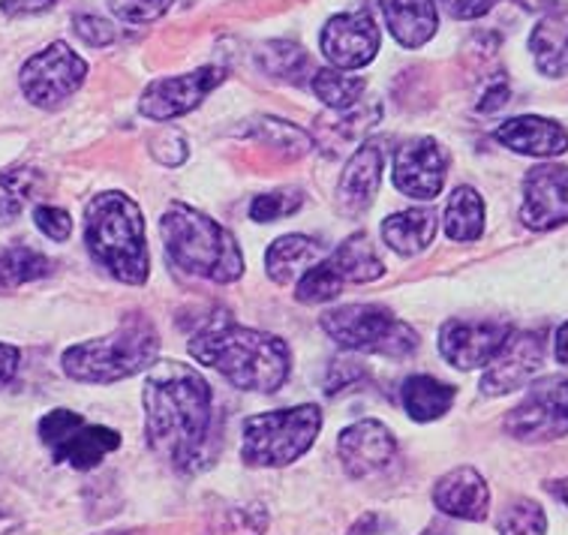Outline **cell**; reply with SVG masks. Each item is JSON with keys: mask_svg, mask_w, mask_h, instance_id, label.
<instances>
[{"mask_svg": "<svg viewBox=\"0 0 568 535\" xmlns=\"http://www.w3.org/2000/svg\"><path fill=\"white\" fill-rule=\"evenodd\" d=\"M383 33L371 12H341L328 19L320 33V49L325 61L337 70H362L379 54Z\"/></svg>", "mask_w": 568, "mask_h": 535, "instance_id": "obj_13", "label": "cell"}, {"mask_svg": "<svg viewBox=\"0 0 568 535\" xmlns=\"http://www.w3.org/2000/svg\"><path fill=\"white\" fill-rule=\"evenodd\" d=\"M422 535H455V533H452V526H445L443 521H434V524L427 526Z\"/></svg>", "mask_w": 568, "mask_h": 535, "instance_id": "obj_50", "label": "cell"}, {"mask_svg": "<svg viewBox=\"0 0 568 535\" xmlns=\"http://www.w3.org/2000/svg\"><path fill=\"white\" fill-rule=\"evenodd\" d=\"M73 31L79 33V40L93 46V49H103V46H112L114 42V28L100 16H75L73 19Z\"/></svg>", "mask_w": 568, "mask_h": 535, "instance_id": "obj_38", "label": "cell"}, {"mask_svg": "<svg viewBox=\"0 0 568 535\" xmlns=\"http://www.w3.org/2000/svg\"><path fill=\"white\" fill-rule=\"evenodd\" d=\"M494 139L508 151L527 157H559L568 151V130L550 118H538V114H520V118H508L506 124L496 127Z\"/></svg>", "mask_w": 568, "mask_h": 535, "instance_id": "obj_20", "label": "cell"}, {"mask_svg": "<svg viewBox=\"0 0 568 535\" xmlns=\"http://www.w3.org/2000/svg\"><path fill=\"white\" fill-rule=\"evenodd\" d=\"M175 0H109V10L126 24H151L172 10Z\"/></svg>", "mask_w": 568, "mask_h": 535, "instance_id": "obj_36", "label": "cell"}, {"mask_svg": "<svg viewBox=\"0 0 568 535\" xmlns=\"http://www.w3.org/2000/svg\"><path fill=\"white\" fill-rule=\"evenodd\" d=\"M84 79H88V61L67 42H52L49 49L28 58L19 72L21 93L28 97V103L45 112L61 109L70 97H75Z\"/></svg>", "mask_w": 568, "mask_h": 535, "instance_id": "obj_10", "label": "cell"}, {"mask_svg": "<svg viewBox=\"0 0 568 535\" xmlns=\"http://www.w3.org/2000/svg\"><path fill=\"white\" fill-rule=\"evenodd\" d=\"M397 454V440L383 422H364L349 424L337 440V457L349 478H371L383 473Z\"/></svg>", "mask_w": 568, "mask_h": 535, "instance_id": "obj_17", "label": "cell"}, {"mask_svg": "<svg viewBox=\"0 0 568 535\" xmlns=\"http://www.w3.org/2000/svg\"><path fill=\"white\" fill-rule=\"evenodd\" d=\"M301 205H304V196H301L298 190L262 193V196L253 199V205H250V216H253L256 223H277L280 216L295 214Z\"/></svg>", "mask_w": 568, "mask_h": 535, "instance_id": "obj_34", "label": "cell"}, {"mask_svg": "<svg viewBox=\"0 0 568 535\" xmlns=\"http://www.w3.org/2000/svg\"><path fill=\"white\" fill-rule=\"evenodd\" d=\"M58 0H3L0 7L7 16H33V12H42L54 7Z\"/></svg>", "mask_w": 568, "mask_h": 535, "instance_id": "obj_45", "label": "cell"}, {"mask_svg": "<svg viewBox=\"0 0 568 535\" xmlns=\"http://www.w3.org/2000/svg\"><path fill=\"white\" fill-rule=\"evenodd\" d=\"M325 259V248L307 235H283L265 253V271L277 286H290L307 268Z\"/></svg>", "mask_w": 568, "mask_h": 535, "instance_id": "obj_24", "label": "cell"}, {"mask_svg": "<svg viewBox=\"0 0 568 535\" xmlns=\"http://www.w3.org/2000/svg\"><path fill=\"white\" fill-rule=\"evenodd\" d=\"M385 172V154L376 142L362 144L355 154L349 157V163L343 165V175L337 181V211L343 216H362L367 208L379 196Z\"/></svg>", "mask_w": 568, "mask_h": 535, "instance_id": "obj_18", "label": "cell"}, {"mask_svg": "<svg viewBox=\"0 0 568 535\" xmlns=\"http://www.w3.org/2000/svg\"><path fill=\"white\" fill-rule=\"evenodd\" d=\"M42 445L52 452L54 464H67L84 473L100 466L112 452L121 448V433L105 424L84 422L73 410L45 412L40 422Z\"/></svg>", "mask_w": 568, "mask_h": 535, "instance_id": "obj_8", "label": "cell"}, {"mask_svg": "<svg viewBox=\"0 0 568 535\" xmlns=\"http://www.w3.org/2000/svg\"><path fill=\"white\" fill-rule=\"evenodd\" d=\"M186 350L199 364L214 367L241 392H280L292 371V352L286 340L268 331L235 325L229 316L207 320L202 329L193 331Z\"/></svg>", "mask_w": 568, "mask_h": 535, "instance_id": "obj_2", "label": "cell"}, {"mask_svg": "<svg viewBox=\"0 0 568 535\" xmlns=\"http://www.w3.org/2000/svg\"><path fill=\"white\" fill-rule=\"evenodd\" d=\"M84 244L118 283L142 286L151 274L145 214L126 193H100L84 208Z\"/></svg>", "mask_w": 568, "mask_h": 535, "instance_id": "obj_3", "label": "cell"}, {"mask_svg": "<svg viewBox=\"0 0 568 535\" xmlns=\"http://www.w3.org/2000/svg\"><path fill=\"white\" fill-rule=\"evenodd\" d=\"M448 178V154L430 135L409 139L394 154V186L418 202H434Z\"/></svg>", "mask_w": 568, "mask_h": 535, "instance_id": "obj_14", "label": "cell"}, {"mask_svg": "<svg viewBox=\"0 0 568 535\" xmlns=\"http://www.w3.org/2000/svg\"><path fill=\"white\" fill-rule=\"evenodd\" d=\"M436 3L457 21L478 19V16H485L494 7V0H436Z\"/></svg>", "mask_w": 568, "mask_h": 535, "instance_id": "obj_41", "label": "cell"}, {"mask_svg": "<svg viewBox=\"0 0 568 535\" xmlns=\"http://www.w3.org/2000/svg\"><path fill=\"white\" fill-rule=\"evenodd\" d=\"M520 223L532 232H550L568 223V165L538 163L524 178Z\"/></svg>", "mask_w": 568, "mask_h": 535, "instance_id": "obj_15", "label": "cell"}, {"mask_svg": "<svg viewBox=\"0 0 568 535\" xmlns=\"http://www.w3.org/2000/svg\"><path fill=\"white\" fill-rule=\"evenodd\" d=\"M160 235L169 259L193 277L226 286L244 274L239 241L217 220H211L196 208L172 202L160 216Z\"/></svg>", "mask_w": 568, "mask_h": 535, "instance_id": "obj_4", "label": "cell"}, {"mask_svg": "<svg viewBox=\"0 0 568 535\" xmlns=\"http://www.w3.org/2000/svg\"><path fill=\"white\" fill-rule=\"evenodd\" d=\"M16 202H19V199L0 196V223H3V220H10V216L19 211V205H16Z\"/></svg>", "mask_w": 568, "mask_h": 535, "instance_id": "obj_48", "label": "cell"}, {"mask_svg": "<svg viewBox=\"0 0 568 535\" xmlns=\"http://www.w3.org/2000/svg\"><path fill=\"white\" fill-rule=\"evenodd\" d=\"M362 364H355V361L349 359H341V361H334L328 367V382H325V392L334 397V394H343V392H349L352 385L355 382L362 380Z\"/></svg>", "mask_w": 568, "mask_h": 535, "instance_id": "obj_39", "label": "cell"}, {"mask_svg": "<svg viewBox=\"0 0 568 535\" xmlns=\"http://www.w3.org/2000/svg\"><path fill=\"white\" fill-rule=\"evenodd\" d=\"M148 448L178 470L193 475L214 457V392L196 367L160 361L142 388Z\"/></svg>", "mask_w": 568, "mask_h": 535, "instance_id": "obj_1", "label": "cell"}, {"mask_svg": "<svg viewBox=\"0 0 568 535\" xmlns=\"http://www.w3.org/2000/svg\"><path fill=\"white\" fill-rule=\"evenodd\" d=\"M404 410L406 415L413 418V422H436V418H443L445 412L455 406V385H448V382L436 380V376H427V373H418V376H409L404 382Z\"/></svg>", "mask_w": 568, "mask_h": 535, "instance_id": "obj_25", "label": "cell"}, {"mask_svg": "<svg viewBox=\"0 0 568 535\" xmlns=\"http://www.w3.org/2000/svg\"><path fill=\"white\" fill-rule=\"evenodd\" d=\"M160 359V334L148 316H130L112 334L84 340L63 352V373L88 385H112L151 371Z\"/></svg>", "mask_w": 568, "mask_h": 535, "instance_id": "obj_5", "label": "cell"}, {"mask_svg": "<svg viewBox=\"0 0 568 535\" xmlns=\"http://www.w3.org/2000/svg\"><path fill=\"white\" fill-rule=\"evenodd\" d=\"M265 524H268V517L256 505H250V508L232 505L214 521V535H262Z\"/></svg>", "mask_w": 568, "mask_h": 535, "instance_id": "obj_35", "label": "cell"}, {"mask_svg": "<svg viewBox=\"0 0 568 535\" xmlns=\"http://www.w3.org/2000/svg\"><path fill=\"white\" fill-rule=\"evenodd\" d=\"M499 535H548V515L532 499H515L496 521Z\"/></svg>", "mask_w": 568, "mask_h": 535, "instance_id": "obj_32", "label": "cell"}, {"mask_svg": "<svg viewBox=\"0 0 568 535\" xmlns=\"http://www.w3.org/2000/svg\"><path fill=\"white\" fill-rule=\"evenodd\" d=\"M0 186L7 190V196L12 199H28L37 186V172L33 169H12L0 175Z\"/></svg>", "mask_w": 568, "mask_h": 535, "instance_id": "obj_40", "label": "cell"}, {"mask_svg": "<svg viewBox=\"0 0 568 535\" xmlns=\"http://www.w3.org/2000/svg\"><path fill=\"white\" fill-rule=\"evenodd\" d=\"M443 226L445 235L457 244H469V241L481 238V232H485V199L478 196V190L457 186L448 196V205H445Z\"/></svg>", "mask_w": 568, "mask_h": 535, "instance_id": "obj_26", "label": "cell"}, {"mask_svg": "<svg viewBox=\"0 0 568 535\" xmlns=\"http://www.w3.org/2000/svg\"><path fill=\"white\" fill-rule=\"evenodd\" d=\"M256 139L258 142L271 144L277 148L286 157H304L307 151H313V139L301 127L286 124V121H277V118H262L256 127Z\"/></svg>", "mask_w": 568, "mask_h": 535, "instance_id": "obj_33", "label": "cell"}, {"mask_svg": "<svg viewBox=\"0 0 568 535\" xmlns=\"http://www.w3.org/2000/svg\"><path fill=\"white\" fill-rule=\"evenodd\" d=\"M223 79H226V72L220 67H202V70L184 72V75L156 79L142 93L139 112L151 121H172V118L190 114L205 103L207 93L223 84Z\"/></svg>", "mask_w": 568, "mask_h": 535, "instance_id": "obj_11", "label": "cell"}, {"mask_svg": "<svg viewBox=\"0 0 568 535\" xmlns=\"http://www.w3.org/2000/svg\"><path fill=\"white\" fill-rule=\"evenodd\" d=\"M12 529H19V517L10 515L7 508H0V535H12Z\"/></svg>", "mask_w": 568, "mask_h": 535, "instance_id": "obj_47", "label": "cell"}, {"mask_svg": "<svg viewBox=\"0 0 568 535\" xmlns=\"http://www.w3.org/2000/svg\"><path fill=\"white\" fill-rule=\"evenodd\" d=\"M21 364V352L10 343H0V388H7L12 380H16V373H19Z\"/></svg>", "mask_w": 568, "mask_h": 535, "instance_id": "obj_43", "label": "cell"}, {"mask_svg": "<svg viewBox=\"0 0 568 535\" xmlns=\"http://www.w3.org/2000/svg\"><path fill=\"white\" fill-rule=\"evenodd\" d=\"M511 331L499 320H452L439 331V352L457 371H478L499 355Z\"/></svg>", "mask_w": 568, "mask_h": 535, "instance_id": "obj_12", "label": "cell"}, {"mask_svg": "<svg viewBox=\"0 0 568 535\" xmlns=\"http://www.w3.org/2000/svg\"><path fill=\"white\" fill-rule=\"evenodd\" d=\"M343 277L331 268L328 256L316 262L313 268H307L304 274L298 277V286H295V299L301 304H328L343 292Z\"/></svg>", "mask_w": 568, "mask_h": 535, "instance_id": "obj_31", "label": "cell"}, {"mask_svg": "<svg viewBox=\"0 0 568 535\" xmlns=\"http://www.w3.org/2000/svg\"><path fill=\"white\" fill-rule=\"evenodd\" d=\"M33 223L40 229L42 235L52 238V241H67V238L73 235V216L67 214L63 208H54V205H40L33 211Z\"/></svg>", "mask_w": 568, "mask_h": 535, "instance_id": "obj_37", "label": "cell"}, {"mask_svg": "<svg viewBox=\"0 0 568 535\" xmlns=\"http://www.w3.org/2000/svg\"><path fill=\"white\" fill-rule=\"evenodd\" d=\"M258 67L274 75V79H286V82L298 84L304 82V75H311V58L304 49H298L295 42H265L262 49H258ZM313 79V75H311Z\"/></svg>", "mask_w": 568, "mask_h": 535, "instance_id": "obj_30", "label": "cell"}, {"mask_svg": "<svg viewBox=\"0 0 568 535\" xmlns=\"http://www.w3.org/2000/svg\"><path fill=\"white\" fill-rule=\"evenodd\" d=\"M311 88L328 109L349 112V109L362 103L364 91H367V79L364 75H346V70L328 67V70L313 72Z\"/></svg>", "mask_w": 568, "mask_h": 535, "instance_id": "obj_28", "label": "cell"}, {"mask_svg": "<svg viewBox=\"0 0 568 535\" xmlns=\"http://www.w3.org/2000/svg\"><path fill=\"white\" fill-rule=\"evenodd\" d=\"M320 431L322 412L311 403L250 415L244 422L241 461L247 466H265V470L290 466L311 452Z\"/></svg>", "mask_w": 568, "mask_h": 535, "instance_id": "obj_6", "label": "cell"}, {"mask_svg": "<svg viewBox=\"0 0 568 535\" xmlns=\"http://www.w3.org/2000/svg\"><path fill=\"white\" fill-rule=\"evenodd\" d=\"M545 337L536 334V331H520L506 340V346L499 350L490 364H487L485 376H481V394L487 397H503V394H511L517 388H524L532 382L541 364H545Z\"/></svg>", "mask_w": 568, "mask_h": 535, "instance_id": "obj_16", "label": "cell"}, {"mask_svg": "<svg viewBox=\"0 0 568 535\" xmlns=\"http://www.w3.org/2000/svg\"><path fill=\"white\" fill-rule=\"evenodd\" d=\"M45 274H52V259L40 250L24 244L0 250V292H12L24 283L42 280Z\"/></svg>", "mask_w": 568, "mask_h": 535, "instance_id": "obj_29", "label": "cell"}, {"mask_svg": "<svg viewBox=\"0 0 568 535\" xmlns=\"http://www.w3.org/2000/svg\"><path fill=\"white\" fill-rule=\"evenodd\" d=\"M385 28L404 49H422L436 37L439 10L436 0H379Z\"/></svg>", "mask_w": 568, "mask_h": 535, "instance_id": "obj_21", "label": "cell"}, {"mask_svg": "<svg viewBox=\"0 0 568 535\" xmlns=\"http://www.w3.org/2000/svg\"><path fill=\"white\" fill-rule=\"evenodd\" d=\"M517 443L541 445L568 436V376H545L532 382L524 401L503 422Z\"/></svg>", "mask_w": 568, "mask_h": 535, "instance_id": "obj_9", "label": "cell"}, {"mask_svg": "<svg viewBox=\"0 0 568 535\" xmlns=\"http://www.w3.org/2000/svg\"><path fill=\"white\" fill-rule=\"evenodd\" d=\"M349 535H394V524L385 515L367 512V515H362L352 524Z\"/></svg>", "mask_w": 568, "mask_h": 535, "instance_id": "obj_42", "label": "cell"}, {"mask_svg": "<svg viewBox=\"0 0 568 535\" xmlns=\"http://www.w3.org/2000/svg\"><path fill=\"white\" fill-rule=\"evenodd\" d=\"M322 331L343 350L406 359L418 350V334L413 325L397 320L383 304H343L322 316Z\"/></svg>", "mask_w": 568, "mask_h": 535, "instance_id": "obj_7", "label": "cell"}, {"mask_svg": "<svg viewBox=\"0 0 568 535\" xmlns=\"http://www.w3.org/2000/svg\"><path fill=\"white\" fill-rule=\"evenodd\" d=\"M554 359L568 371V322H562L557 329V337H554Z\"/></svg>", "mask_w": 568, "mask_h": 535, "instance_id": "obj_46", "label": "cell"}, {"mask_svg": "<svg viewBox=\"0 0 568 535\" xmlns=\"http://www.w3.org/2000/svg\"><path fill=\"white\" fill-rule=\"evenodd\" d=\"M548 491H554V494H557L559 499L568 505V478H562V482H550Z\"/></svg>", "mask_w": 568, "mask_h": 535, "instance_id": "obj_49", "label": "cell"}, {"mask_svg": "<svg viewBox=\"0 0 568 535\" xmlns=\"http://www.w3.org/2000/svg\"><path fill=\"white\" fill-rule=\"evenodd\" d=\"M100 535H130V533H100Z\"/></svg>", "mask_w": 568, "mask_h": 535, "instance_id": "obj_51", "label": "cell"}, {"mask_svg": "<svg viewBox=\"0 0 568 535\" xmlns=\"http://www.w3.org/2000/svg\"><path fill=\"white\" fill-rule=\"evenodd\" d=\"M436 220L434 208H409V211H397V214L383 220V241L385 248H392L400 256H418L434 244L436 238Z\"/></svg>", "mask_w": 568, "mask_h": 535, "instance_id": "obj_23", "label": "cell"}, {"mask_svg": "<svg viewBox=\"0 0 568 535\" xmlns=\"http://www.w3.org/2000/svg\"><path fill=\"white\" fill-rule=\"evenodd\" d=\"M529 52L548 79L568 75V10H550L529 33Z\"/></svg>", "mask_w": 568, "mask_h": 535, "instance_id": "obj_22", "label": "cell"}, {"mask_svg": "<svg viewBox=\"0 0 568 535\" xmlns=\"http://www.w3.org/2000/svg\"><path fill=\"white\" fill-rule=\"evenodd\" d=\"M508 93H511V91H508L506 82L490 84V88H487V91H485V97L478 100V112H481V114L499 112V109H503V105L508 103Z\"/></svg>", "mask_w": 568, "mask_h": 535, "instance_id": "obj_44", "label": "cell"}, {"mask_svg": "<svg viewBox=\"0 0 568 535\" xmlns=\"http://www.w3.org/2000/svg\"><path fill=\"white\" fill-rule=\"evenodd\" d=\"M434 505L448 517L457 521H485L490 512V487L485 475L473 466H457L445 473L434 487Z\"/></svg>", "mask_w": 568, "mask_h": 535, "instance_id": "obj_19", "label": "cell"}, {"mask_svg": "<svg viewBox=\"0 0 568 535\" xmlns=\"http://www.w3.org/2000/svg\"><path fill=\"white\" fill-rule=\"evenodd\" d=\"M331 268L343 277V283H373L385 274V265L367 235H352L328 256Z\"/></svg>", "mask_w": 568, "mask_h": 535, "instance_id": "obj_27", "label": "cell"}]
</instances>
